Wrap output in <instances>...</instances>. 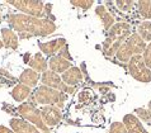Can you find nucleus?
I'll return each mask as SVG.
<instances>
[{
	"mask_svg": "<svg viewBox=\"0 0 151 133\" xmlns=\"http://www.w3.org/2000/svg\"><path fill=\"white\" fill-rule=\"evenodd\" d=\"M9 28L19 34V38L26 39L31 37H47L55 33L57 27L50 19L37 18L26 14H10L6 19Z\"/></svg>",
	"mask_w": 151,
	"mask_h": 133,
	"instance_id": "f257e3e1",
	"label": "nucleus"
},
{
	"mask_svg": "<svg viewBox=\"0 0 151 133\" xmlns=\"http://www.w3.org/2000/svg\"><path fill=\"white\" fill-rule=\"evenodd\" d=\"M131 24L119 22L116 23L109 31L102 44V52L107 57H113L117 55L119 47L124 43V41L131 36Z\"/></svg>",
	"mask_w": 151,
	"mask_h": 133,
	"instance_id": "f03ea898",
	"label": "nucleus"
},
{
	"mask_svg": "<svg viewBox=\"0 0 151 133\" xmlns=\"http://www.w3.org/2000/svg\"><path fill=\"white\" fill-rule=\"evenodd\" d=\"M66 100H68V95L65 93L42 85L33 91L29 103L35 107L36 104H40V105H55L62 109L65 107Z\"/></svg>",
	"mask_w": 151,
	"mask_h": 133,
	"instance_id": "7ed1b4c3",
	"label": "nucleus"
},
{
	"mask_svg": "<svg viewBox=\"0 0 151 133\" xmlns=\"http://www.w3.org/2000/svg\"><path fill=\"white\" fill-rule=\"evenodd\" d=\"M145 48H146L145 41L142 39L137 33H132V34L124 41V43L119 47L116 57L121 62H128L133 56H138V55H141V53H144Z\"/></svg>",
	"mask_w": 151,
	"mask_h": 133,
	"instance_id": "20e7f679",
	"label": "nucleus"
},
{
	"mask_svg": "<svg viewBox=\"0 0 151 133\" xmlns=\"http://www.w3.org/2000/svg\"><path fill=\"white\" fill-rule=\"evenodd\" d=\"M17 110H18V114L20 115V118L27 120V122H29L31 124H33V126L36 128H38L42 133H51V129L46 126V123L43 122V119H42L40 109H37L31 103L20 104V105L17 108Z\"/></svg>",
	"mask_w": 151,
	"mask_h": 133,
	"instance_id": "39448f33",
	"label": "nucleus"
},
{
	"mask_svg": "<svg viewBox=\"0 0 151 133\" xmlns=\"http://www.w3.org/2000/svg\"><path fill=\"white\" fill-rule=\"evenodd\" d=\"M128 74L140 82H150L151 81V70L145 65L144 59L141 55L133 56L127 62Z\"/></svg>",
	"mask_w": 151,
	"mask_h": 133,
	"instance_id": "423d86ee",
	"label": "nucleus"
},
{
	"mask_svg": "<svg viewBox=\"0 0 151 133\" xmlns=\"http://www.w3.org/2000/svg\"><path fill=\"white\" fill-rule=\"evenodd\" d=\"M6 3L13 5L19 11H22V14L37 16V18H45L43 1H36V0H19V1H15V0H10V1H6Z\"/></svg>",
	"mask_w": 151,
	"mask_h": 133,
	"instance_id": "0eeeda50",
	"label": "nucleus"
},
{
	"mask_svg": "<svg viewBox=\"0 0 151 133\" xmlns=\"http://www.w3.org/2000/svg\"><path fill=\"white\" fill-rule=\"evenodd\" d=\"M41 82L45 86H48V88H52L55 90L62 91V93H65L66 95H73L75 93V88L66 85L65 82L62 81V79H61L60 75L51 71V70H47L46 72L42 74Z\"/></svg>",
	"mask_w": 151,
	"mask_h": 133,
	"instance_id": "6e6552de",
	"label": "nucleus"
},
{
	"mask_svg": "<svg viewBox=\"0 0 151 133\" xmlns=\"http://www.w3.org/2000/svg\"><path fill=\"white\" fill-rule=\"evenodd\" d=\"M41 115L43 122L46 123V126L50 127H55L58 126L62 120V113L61 109L55 105H42L41 107Z\"/></svg>",
	"mask_w": 151,
	"mask_h": 133,
	"instance_id": "1a4fd4ad",
	"label": "nucleus"
},
{
	"mask_svg": "<svg viewBox=\"0 0 151 133\" xmlns=\"http://www.w3.org/2000/svg\"><path fill=\"white\" fill-rule=\"evenodd\" d=\"M65 46H68V41L65 38H60V37L50 41V42H38V47L41 52L50 57L57 56Z\"/></svg>",
	"mask_w": 151,
	"mask_h": 133,
	"instance_id": "9d476101",
	"label": "nucleus"
},
{
	"mask_svg": "<svg viewBox=\"0 0 151 133\" xmlns=\"http://www.w3.org/2000/svg\"><path fill=\"white\" fill-rule=\"evenodd\" d=\"M61 79H62V81H64L66 85L75 88V86L79 85L83 81L84 76H83L81 69L76 67V66H73V67H70L68 71H65L64 74L61 75Z\"/></svg>",
	"mask_w": 151,
	"mask_h": 133,
	"instance_id": "9b49d317",
	"label": "nucleus"
},
{
	"mask_svg": "<svg viewBox=\"0 0 151 133\" xmlns=\"http://www.w3.org/2000/svg\"><path fill=\"white\" fill-rule=\"evenodd\" d=\"M10 128L15 133H42L38 128H36L33 124H31L22 118H12Z\"/></svg>",
	"mask_w": 151,
	"mask_h": 133,
	"instance_id": "f8f14e48",
	"label": "nucleus"
},
{
	"mask_svg": "<svg viewBox=\"0 0 151 133\" xmlns=\"http://www.w3.org/2000/svg\"><path fill=\"white\" fill-rule=\"evenodd\" d=\"M123 124L126 126L127 133H149L142 127L140 119L133 114H126L123 117Z\"/></svg>",
	"mask_w": 151,
	"mask_h": 133,
	"instance_id": "ddd939ff",
	"label": "nucleus"
},
{
	"mask_svg": "<svg viewBox=\"0 0 151 133\" xmlns=\"http://www.w3.org/2000/svg\"><path fill=\"white\" fill-rule=\"evenodd\" d=\"M95 14L96 16L102 20V24H103V28L106 31H109L111 28L116 24V18L114 15L111 14L109 11L107 10V8L104 5H98L95 8Z\"/></svg>",
	"mask_w": 151,
	"mask_h": 133,
	"instance_id": "4468645a",
	"label": "nucleus"
},
{
	"mask_svg": "<svg viewBox=\"0 0 151 133\" xmlns=\"http://www.w3.org/2000/svg\"><path fill=\"white\" fill-rule=\"evenodd\" d=\"M48 66H50V70L53 72H56L58 75H62L65 71H68L70 67H73L71 66V62L62 59L60 56H53L50 59V62H48Z\"/></svg>",
	"mask_w": 151,
	"mask_h": 133,
	"instance_id": "2eb2a0df",
	"label": "nucleus"
},
{
	"mask_svg": "<svg viewBox=\"0 0 151 133\" xmlns=\"http://www.w3.org/2000/svg\"><path fill=\"white\" fill-rule=\"evenodd\" d=\"M18 38L19 37L17 36V33L12 28H1V41L4 43V47L10 48V49H17L19 44Z\"/></svg>",
	"mask_w": 151,
	"mask_h": 133,
	"instance_id": "dca6fc26",
	"label": "nucleus"
},
{
	"mask_svg": "<svg viewBox=\"0 0 151 133\" xmlns=\"http://www.w3.org/2000/svg\"><path fill=\"white\" fill-rule=\"evenodd\" d=\"M18 80H19L20 84H24V85L29 86V88H36L37 84H38V81L41 80V77H40V74L36 72L35 70L26 69L19 75Z\"/></svg>",
	"mask_w": 151,
	"mask_h": 133,
	"instance_id": "f3484780",
	"label": "nucleus"
},
{
	"mask_svg": "<svg viewBox=\"0 0 151 133\" xmlns=\"http://www.w3.org/2000/svg\"><path fill=\"white\" fill-rule=\"evenodd\" d=\"M31 94H32V89L29 88V86L24 85V84H20V82L17 84L13 88V90L10 91L12 98H13L15 102H19V103L24 102Z\"/></svg>",
	"mask_w": 151,
	"mask_h": 133,
	"instance_id": "a211bd4d",
	"label": "nucleus"
},
{
	"mask_svg": "<svg viewBox=\"0 0 151 133\" xmlns=\"http://www.w3.org/2000/svg\"><path fill=\"white\" fill-rule=\"evenodd\" d=\"M28 65L31 66L32 70H35V71L38 72V74H43V72L47 71V69H48V62L41 53H36V55L31 59Z\"/></svg>",
	"mask_w": 151,
	"mask_h": 133,
	"instance_id": "6ab92c4d",
	"label": "nucleus"
},
{
	"mask_svg": "<svg viewBox=\"0 0 151 133\" xmlns=\"http://www.w3.org/2000/svg\"><path fill=\"white\" fill-rule=\"evenodd\" d=\"M137 34L145 42H151V22H142L137 27Z\"/></svg>",
	"mask_w": 151,
	"mask_h": 133,
	"instance_id": "aec40b11",
	"label": "nucleus"
},
{
	"mask_svg": "<svg viewBox=\"0 0 151 133\" xmlns=\"http://www.w3.org/2000/svg\"><path fill=\"white\" fill-rule=\"evenodd\" d=\"M137 10L142 18H151V1H136Z\"/></svg>",
	"mask_w": 151,
	"mask_h": 133,
	"instance_id": "412c9836",
	"label": "nucleus"
},
{
	"mask_svg": "<svg viewBox=\"0 0 151 133\" xmlns=\"http://www.w3.org/2000/svg\"><path fill=\"white\" fill-rule=\"evenodd\" d=\"M114 4L119 11L131 13V11L135 10L136 1H132V0H118V1H114Z\"/></svg>",
	"mask_w": 151,
	"mask_h": 133,
	"instance_id": "4be33fe9",
	"label": "nucleus"
},
{
	"mask_svg": "<svg viewBox=\"0 0 151 133\" xmlns=\"http://www.w3.org/2000/svg\"><path fill=\"white\" fill-rule=\"evenodd\" d=\"M150 109H144V108H136L135 109V114L137 115L140 119H142L144 122L147 124H151V102L149 103Z\"/></svg>",
	"mask_w": 151,
	"mask_h": 133,
	"instance_id": "5701e85b",
	"label": "nucleus"
},
{
	"mask_svg": "<svg viewBox=\"0 0 151 133\" xmlns=\"http://www.w3.org/2000/svg\"><path fill=\"white\" fill-rule=\"evenodd\" d=\"M91 99H94V94H93V91L89 90V89L80 91L76 97V100L79 104H88V103L91 102Z\"/></svg>",
	"mask_w": 151,
	"mask_h": 133,
	"instance_id": "b1692460",
	"label": "nucleus"
},
{
	"mask_svg": "<svg viewBox=\"0 0 151 133\" xmlns=\"http://www.w3.org/2000/svg\"><path fill=\"white\" fill-rule=\"evenodd\" d=\"M70 4L73 6H76V8H80V9H83V10H86V9H89L90 6H93L94 1L93 0H79V1L73 0V1H70Z\"/></svg>",
	"mask_w": 151,
	"mask_h": 133,
	"instance_id": "393cba45",
	"label": "nucleus"
},
{
	"mask_svg": "<svg viewBox=\"0 0 151 133\" xmlns=\"http://www.w3.org/2000/svg\"><path fill=\"white\" fill-rule=\"evenodd\" d=\"M108 133H127V129H126V126L121 122H113L109 127V131Z\"/></svg>",
	"mask_w": 151,
	"mask_h": 133,
	"instance_id": "a878e982",
	"label": "nucleus"
},
{
	"mask_svg": "<svg viewBox=\"0 0 151 133\" xmlns=\"http://www.w3.org/2000/svg\"><path fill=\"white\" fill-rule=\"evenodd\" d=\"M142 59H144L145 65L151 70V42L149 44H146V48L144 53H142Z\"/></svg>",
	"mask_w": 151,
	"mask_h": 133,
	"instance_id": "bb28decb",
	"label": "nucleus"
},
{
	"mask_svg": "<svg viewBox=\"0 0 151 133\" xmlns=\"http://www.w3.org/2000/svg\"><path fill=\"white\" fill-rule=\"evenodd\" d=\"M57 56H60V57H62V59H65V60H68V61H73V57H71V55H70V51H69V44L68 46H65L64 48L60 51V53H58Z\"/></svg>",
	"mask_w": 151,
	"mask_h": 133,
	"instance_id": "cd10ccee",
	"label": "nucleus"
},
{
	"mask_svg": "<svg viewBox=\"0 0 151 133\" xmlns=\"http://www.w3.org/2000/svg\"><path fill=\"white\" fill-rule=\"evenodd\" d=\"M0 75H5L6 77H9L10 80H13V81H15V80H17V79L13 76V75H12V74H9L8 71H5V70H4V69H0Z\"/></svg>",
	"mask_w": 151,
	"mask_h": 133,
	"instance_id": "c85d7f7f",
	"label": "nucleus"
},
{
	"mask_svg": "<svg viewBox=\"0 0 151 133\" xmlns=\"http://www.w3.org/2000/svg\"><path fill=\"white\" fill-rule=\"evenodd\" d=\"M0 133H15L13 129H9V128L8 127H5V126H1V124H0Z\"/></svg>",
	"mask_w": 151,
	"mask_h": 133,
	"instance_id": "c756f323",
	"label": "nucleus"
},
{
	"mask_svg": "<svg viewBox=\"0 0 151 133\" xmlns=\"http://www.w3.org/2000/svg\"><path fill=\"white\" fill-rule=\"evenodd\" d=\"M23 57H24V62H26V64H29V61H31V59H32V56L29 55V53H26Z\"/></svg>",
	"mask_w": 151,
	"mask_h": 133,
	"instance_id": "7c9ffc66",
	"label": "nucleus"
},
{
	"mask_svg": "<svg viewBox=\"0 0 151 133\" xmlns=\"http://www.w3.org/2000/svg\"><path fill=\"white\" fill-rule=\"evenodd\" d=\"M4 48V43H3V41L0 39V49H3Z\"/></svg>",
	"mask_w": 151,
	"mask_h": 133,
	"instance_id": "2f4dec72",
	"label": "nucleus"
},
{
	"mask_svg": "<svg viewBox=\"0 0 151 133\" xmlns=\"http://www.w3.org/2000/svg\"><path fill=\"white\" fill-rule=\"evenodd\" d=\"M0 20H1V11H0Z\"/></svg>",
	"mask_w": 151,
	"mask_h": 133,
	"instance_id": "473e14b6",
	"label": "nucleus"
},
{
	"mask_svg": "<svg viewBox=\"0 0 151 133\" xmlns=\"http://www.w3.org/2000/svg\"><path fill=\"white\" fill-rule=\"evenodd\" d=\"M0 88H1V85H0Z\"/></svg>",
	"mask_w": 151,
	"mask_h": 133,
	"instance_id": "72a5a7b5",
	"label": "nucleus"
}]
</instances>
